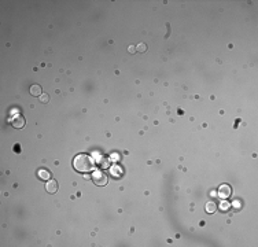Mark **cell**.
<instances>
[{
  "label": "cell",
  "mask_w": 258,
  "mask_h": 247,
  "mask_svg": "<svg viewBox=\"0 0 258 247\" xmlns=\"http://www.w3.org/2000/svg\"><path fill=\"white\" fill-rule=\"evenodd\" d=\"M74 169L80 173H87V172H91L94 169V161L89 155H85V154H80L74 158L73 162Z\"/></svg>",
  "instance_id": "1"
},
{
  "label": "cell",
  "mask_w": 258,
  "mask_h": 247,
  "mask_svg": "<svg viewBox=\"0 0 258 247\" xmlns=\"http://www.w3.org/2000/svg\"><path fill=\"white\" fill-rule=\"evenodd\" d=\"M12 125L15 126V128H23V125H25V119L22 118V117H17L15 119L12 121Z\"/></svg>",
  "instance_id": "8"
},
{
  "label": "cell",
  "mask_w": 258,
  "mask_h": 247,
  "mask_svg": "<svg viewBox=\"0 0 258 247\" xmlns=\"http://www.w3.org/2000/svg\"><path fill=\"white\" fill-rule=\"evenodd\" d=\"M46 190L48 194H55L58 191V181L56 180H48L47 184H46Z\"/></svg>",
  "instance_id": "4"
},
{
  "label": "cell",
  "mask_w": 258,
  "mask_h": 247,
  "mask_svg": "<svg viewBox=\"0 0 258 247\" xmlns=\"http://www.w3.org/2000/svg\"><path fill=\"white\" fill-rule=\"evenodd\" d=\"M37 176H39L41 180H48V178H51V173L47 169H40L37 172Z\"/></svg>",
  "instance_id": "7"
},
{
  "label": "cell",
  "mask_w": 258,
  "mask_h": 247,
  "mask_svg": "<svg viewBox=\"0 0 258 247\" xmlns=\"http://www.w3.org/2000/svg\"><path fill=\"white\" fill-rule=\"evenodd\" d=\"M218 195H220V198H222V199H228V196L231 195V187L226 184H222L221 187L218 188Z\"/></svg>",
  "instance_id": "3"
},
{
  "label": "cell",
  "mask_w": 258,
  "mask_h": 247,
  "mask_svg": "<svg viewBox=\"0 0 258 247\" xmlns=\"http://www.w3.org/2000/svg\"><path fill=\"white\" fill-rule=\"evenodd\" d=\"M98 165H99L100 167H107V166H109V159H107L106 157H100V158L98 159Z\"/></svg>",
  "instance_id": "9"
},
{
  "label": "cell",
  "mask_w": 258,
  "mask_h": 247,
  "mask_svg": "<svg viewBox=\"0 0 258 247\" xmlns=\"http://www.w3.org/2000/svg\"><path fill=\"white\" fill-rule=\"evenodd\" d=\"M128 51H129V54H135V52H136V47H135V46H129V47H128Z\"/></svg>",
  "instance_id": "12"
},
{
  "label": "cell",
  "mask_w": 258,
  "mask_h": 247,
  "mask_svg": "<svg viewBox=\"0 0 258 247\" xmlns=\"http://www.w3.org/2000/svg\"><path fill=\"white\" fill-rule=\"evenodd\" d=\"M205 210L207 211L209 214H213V213L217 210V203L213 202V201H209L207 203H206V206H205Z\"/></svg>",
  "instance_id": "5"
},
{
  "label": "cell",
  "mask_w": 258,
  "mask_h": 247,
  "mask_svg": "<svg viewBox=\"0 0 258 247\" xmlns=\"http://www.w3.org/2000/svg\"><path fill=\"white\" fill-rule=\"evenodd\" d=\"M43 89H41V87L39 84H33L32 87H30V95L32 96H41L43 95Z\"/></svg>",
  "instance_id": "6"
},
{
  "label": "cell",
  "mask_w": 258,
  "mask_h": 247,
  "mask_svg": "<svg viewBox=\"0 0 258 247\" xmlns=\"http://www.w3.org/2000/svg\"><path fill=\"white\" fill-rule=\"evenodd\" d=\"M136 51H140V52H146V51H147V46H146L144 43H140L139 46H137Z\"/></svg>",
  "instance_id": "10"
},
{
  "label": "cell",
  "mask_w": 258,
  "mask_h": 247,
  "mask_svg": "<svg viewBox=\"0 0 258 247\" xmlns=\"http://www.w3.org/2000/svg\"><path fill=\"white\" fill-rule=\"evenodd\" d=\"M40 100H41V103H48V102H50V95L43 94L40 96Z\"/></svg>",
  "instance_id": "11"
},
{
  "label": "cell",
  "mask_w": 258,
  "mask_h": 247,
  "mask_svg": "<svg viewBox=\"0 0 258 247\" xmlns=\"http://www.w3.org/2000/svg\"><path fill=\"white\" fill-rule=\"evenodd\" d=\"M92 178H94V183L96 185H106L109 181L107 174L105 173L103 170H95L94 174H92Z\"/></svg>",
  "instance_id": "2"
}]
</instances>
